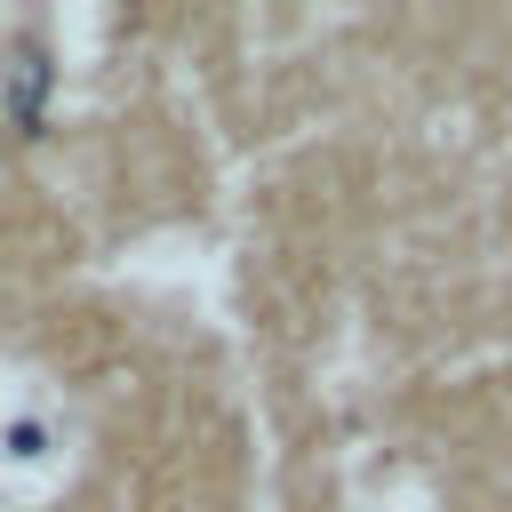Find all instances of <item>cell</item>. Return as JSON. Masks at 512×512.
<instances>
[{
  "label": "cell",
  "instance_id": "1",
  "mask_svg": "<svg viewBox=\"0 0 512 512\" xmlns=\"http://www.w3.org/2000/svg\"><path fill=\"white\" fill-rule=\"evenodd\" d=\"M64 464V416L40 392H0V480H48Z\"/></svg>",
  "mask_w": 512,
  "mask_h": 512
}]
</instances>
